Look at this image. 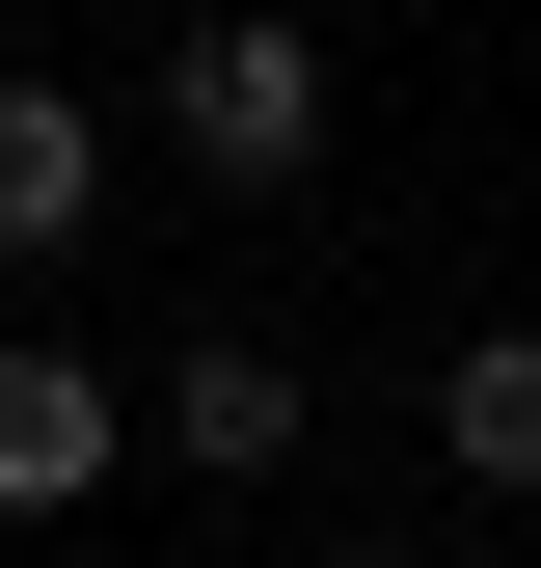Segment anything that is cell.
Instances as JSON below:
<instances>
[{"label": "cell", "mask_w": 541, "mask_h": 568, "mask_svg": "<svg viewBox=\"0 0 541 568\" xmlns=\"http://www.w3.org/2000/svg\"><path fill=\"white\" fill-rule=\"evenodd\" d=\"M163 163L190 190H298L325 163V28H298V0H217V28L163 54Z\"/></svg>", "instance_id": "6da1fadb"}, {"label": "cell", "mask_w": 541, "mask_h": 568, "mask_svg": "<svg viewBox=\"0 0 541 568\" xmlns=\"http://www.w3.org/2000/svg\"><path fill=\"white\" fill-rule=\"evenodd\" d=\"M109 460H135V379H109V352H54V325H0V541H54Z\"/></svg>", "instance_id": "7a4b0ae2"}, {"label": "cell", "mask_w": 541, "mask_h": 568, "mask_svg": "<svg viewBox=\"0 0 541 568\" xmlns=\"http://www.w3.org/2000/svg\"><path fill=\"white\" fill-rule=\"evenodd\" d=\"M135 434H163L190 487H270V460H298V352H270V325H190V352H163V406H135Z\"/></svg>", "instance_id": "3957f363"}, {"label": "cell", "mask_w": 541, "mask_h": 568, "mask_svg": "<svg viewBox=\"0 0 541 568\" xmlns=\"http://www.w3.org/2000/svg\"><path fill=\"white\" fill-rule=\"evenodd\" d=\"M82 217H109V109L54 82V54H0V271H54Z\"/></svg>", "instance_id": "277c9868"}, {"label": "cell", "mask_w": 541, "mask_h": 568, "mask_svg": "<svg viewBox=\"0 0 541 568\" xmlns=\"http://www.w3.org/2000/svg\"><path fill=\"white\" fill-rule=\"evenodd\" d=\"M433 460H460V487H541V325H488V352L433 379Z\"/></svg>", "instance_id": "5b68a950"}, {"label": "cell", "mask_w": 541, "mask_h": 568, "mask_svg": "<svg viewBox=\"0 0 541 568\" xmlns=\"http://www.w3.org/2000/svg\"><path fill=\"white\" fill-rule=\"evenodd\" d=\"M298 568H379V541H298Z\"/></svg>", "instance_id": "8992f818"}]
</instances>
